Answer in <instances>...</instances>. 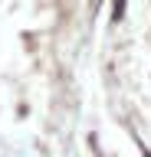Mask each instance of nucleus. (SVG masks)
Listing matches in <instances>:
<instances>
[{"mask_svg":"<svg viewBox=\"0 0 151 157\" xmlns=\"http://www.w3.org/2000/svg\"><path fill=\"white\" fill-rule=\"evenodd\" d=\"M125 17V0H115V7H112V23H121Z\"/></svg>","mask_w":151,"mask_h":157,"instance_id":"nucleus-1","label":"nucleus"}]
</instances>
